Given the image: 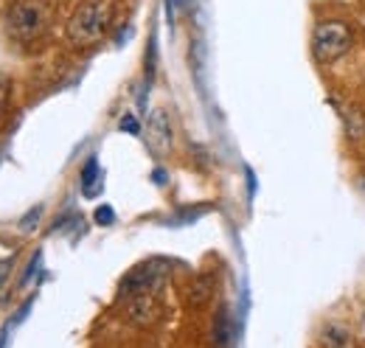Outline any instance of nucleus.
<instances>
[{"mask_svg":"<svg viewBox=\"0 0 365 348\" xmlns=\"http://www.w3.org/2000/svg\"><path fill=\"white\" fill-rule=\"evenodd\" d=\"M48 29V6L43 0H14L6 11V31L17 43H31Z\"/></svg>","mask_w":365,"mask_h":348,"instance_id":"2","label":"nucleus"},{"mask_svg":"<svg viewBox=\"0 0 365 348\" xmlns=\"http://www.w3.org/2000/svg\"><path fill=\"white\" fill-rule=\"evenodd\" d=\"M340 118H343V124H346L349 138H363L365 135V118L357 107H349V104L340 107Z\"/></svg>","mask_w":365,"mask_h":348,"instance_id":"7","label":"nucleus"},{"mask_svg":"<svg viewBox=\"0 0 365 348\" xmlns=\"http://www.w3.org/2000/svg\"><path fill=\"white\" fill-rule=\"evenodd\" d=\"M6 110H9V85L0 79V118L6 116Z\"/></svg>","mask_w":365,"mask_h":348,"instance_id":"11","label":"nucleus"},{"mask_svg":"<svg viewBox=\"0 0 365 348\" xmlns=\"http://www.w3.org/2000/svg\"><path fill=\"white\" fill-rule=\"evenodd\" d=\"M113 9L107 0H85L68 20V40L73 45L98 43L110 26Z\"/></svg>","mask_w":365,"mask_h":348,"instance_id":"1","label":"nucleus"},{"mask_svg":"<svg viewBox=\"0 0 365 348\" xmlns=\"http://www.w3.org/2000/svg\"><path fill=\"white\" fill-rule=\"evenodd\" d=\"M96 174H98V163H96V158H91V160H88V166L82 169V188H85V194H88V197L96 194V188H93Z\"/></svg>","mask_w":365,"mask_h":348,"instance_id":"10","label":"nucleus"},{"mask_svg":"<svg viewBox=\"0 0 365 348\" xmlns=\"http://www.w3.org/2000/svg\"><path fill=\"white\" fill-rule=\"evenodd\" d=\"M211 287H214L211 275H200V278H197V284L191 287V304H205V301H208V295H211Z\"/></svg>","mask_w":365,"mask_h":348,"instance_id":"9","label":"nucleus"},{"mask_svg":"<svg viewBox=\"0 0 365 348\" xmlns=\"http://www.w3.org/2000/svg\"><path fill=\"white\" fill-rule=\"evenodd\" d=\"M160 314H163V306H160V301H158L155 292L133 295L130 304H127V309H124V317H127L133 326H140V329L155 326V323L160 320Z\"/></svg>","mask_w":365,"mask_h":348,"instance_id":"5","label":"nucleus"},{"mask_svg":"<svg viewBox=\"0 0 365 348\" xmlns=\"http://www.w3.org/2000/svg\"><path fill=\"white\" fill-rule=\"evenodd\" d=\"M354 45V31L343 20H320L312 31V56L318 65H331Z\"/></svg>","mask_w":365,"mask_h":348,"instance_id":"3","label":"nucleus"},{"mask_svg":"<svg viewBox=\"0 0 365 348\" xmlns=\"http://www.w3.org/2000/svg\"><path fill=\"white\" fill-rule=\"evenodd\" d=\"M146 140H149V146H152L155 152H166V149L172 146V124H169L166 110H155V113H152Z\"/></svg>","mask_w":365,"mask_h":348,"instance_id":"6","label":"nucleus"},{"mask_svg":"<svg viewBox=\"0 0 365 348\" xmlns=\"http://www.w3.org/2000/svg\"><path fill=\"white\" fill-rule=\"evenodd\" d=\"M121 130H130V132H138V121L133 116H127L124 121H121Z\"/></svg>","mask_w":365,"mask_h":348,"instance_id":"13","label":"nucleus"},{"mask_svg":"<svg viewBox=\"0 0 365 348\" xmlns=\"http://www.w3.org/2000/svg\"><path fill=\"white\" fill-rule=\"evenodd\" d=\"M323 343L329 348H351L354 340H351V332H349V329H343V326H329Z\"/></svg>","mask_w":365,"mask_h":348,"instance_id":"8","label":"nucleus"},{"mask_svg":"<svg viewBox=\"0 0 365 348\" xmlns=\"http://www.w3.org/2000/svg\"><path fill=\"white\" fill-rule=\"evenodd\" d=\"M96 219L104 222V225H110V222H113V211H110V208H98V211H96Z\"/></svg>","mask_w":365,"mask_h":348,"instance_id":"12","label":"nucleus"},{"mask_svg":"<svg viewBox=\"0 0 365 348\" xmlns=\"http://www.w3.org/2000/svg\"><path fill=\"white\" fill-rule=\"evenodd\" d=\"M169 275V267L163 261H146L138 264L135 270H130V275L121 281V298H133L143 292H155Z\"/></svg>","mask_w":365,"mask_h":348,"instance_id":"4","label":"nucleus"}]
</instances>
